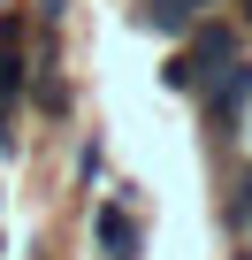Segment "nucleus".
<instances>
[{
	"label": "nucleus",
	"mask_w": 252,
	"mask_h": 260,
	"mask_svg": "<svg viewBox=\"0 0 252 260\" xmlns=\"http://www.w3.org/2000/svg\"><path fill=\"white\" fill-rule=\"evenodd\" d=\"M244 23L237 16H199V31L184 39V46H168V61H161V92H184V100H199L229 61H244Z\"/></svg>",
	"instance_id": "1"
},
{
	"label": "nucleus",
	"mask_w": 252,
	"mask_h": 260,
	"mask_svg": "<svg viewBox=\"0 0 252 260\" xmlns=\"http://www.w3.org/2000/svg\"><path fill=\"white\" fill-rule=\"evenodd\" d=\"M191 107H199V130H206L214 146H237L244 130H252V54H244V61H229V69L191 100Z\"/></svg>",
	"instance_id": "2"
},
{
	"label": "nucleus",
	"mask_w": 252,
	"mask_h": 260,
	"mask_svg": "<svg viewBox=\"0 0 252 260\" xmlns=\"http://www.w3.org/2000/svg\"><path fill=\"white\" fill-rule=\"evenodd\" d=\"M92 260H138L146 252V214H138V184H115L107 199H92Z\"/></svg>",
	"instance_id": "3"
},
{
	"label": "nucleus",
	"mask_w": 252,
	"mask_h": 260,
	"mask_svg": "<svg viewBox=\"0 0 252 260\" xmlns=\"http://www.w3.org/2000/svg\"><path fill=\"white\" fill-rule=\"evenodd\" d=\"M214 214H222L229 237H252V153L222 169V199H214Z\"/></svg>",
	"instance_id": "4"
},
{
	"label": "nucleus",
	"mask_w": 252,
	"mask_h": 260,
	"mask_svg": "<svg viewBox=\"0 0 252 260\" xmlns=\"http://www.w3.org/2000/svg\"><path fill=\"white\" fill-rule=\"evenodd\" d=\"M138 31H153V39L184 46V39L199 31V8H191V0H138Z\"/></svg>",
	"instance_id": "5"
},
{
	"label": "nucleus",
	"mask_w": 252,
	"mask_h": 260,
	"mask_svg": "<svg viewBox=\"0 0 252 260\" xmlns=\"http://www.w3.org/2000/svg\"><path fill=\"white\" fill-rule=\"evenodd\" d=\"M99 176H107V146H99V138H84V146H77V191H92Z\"/></svg>",
	"instance_id": "6"
},
{
	"label": "nucleus",
	"mask_w": 252,
	"mask_h": 260,
	"mask_svg": "<svg viewBox=\"0 0 252 260\" xmlns=\"http://www.w3.org/2000/svg\"><path fill=\"white\" fill-rule=\"evenodd\" d=\"M69 23V0H31V31H61Z\"/></svg>",
	"instance_id": "7"
},
{
	"label": "nucleus",
	"mask_w": 252,
	"mask_h": 260,
	"mask_svg": "<svg viewBox=\"0 0 252 260\" xmlns=\"http://www.w3.org/2000/svg\"><path fill=\"white\" fill-rule=\"evenodd\" d=\"M229 16H237V23H244V31H252V0H229Z\"/></svg>",
	"instance_id": "8"
},
{
	"label": "nucleus",
	"mask_w": 252,
	"mask_h": 260,
	"mask_svg": "<svg viewBox=\"0 0 252 260\" xmlns=\"http://www.w3.org/2000/svg\"><path fill=\"white\" fill-rule=\"evenodd\" d=\"M191 8H199V16H222V0H191Z\"/></svg>",
	"instance_id": "9"
},
{
	"label": "nucleus",
	"mask_w": 252,
	"mask_h": 260,
	"mask_svg": "<svg viewBox=\"0 0 252 260\" xmlns=\"http://www.w3.org/2000/svg\"><path fill=\"white\" fill-rule=\"evenodd\" d=\"M229 260H252V245H244V237H237V252H229Z\"/></svg>",
	"instance_id": "10"
},
{
	"label": "nucleus",
	"mask_w": 252,
	"mask_h": 260,
	"mask_svg": "<svg viewBox=\"0 0 252 260\" xmlns=\"http://www.w3.org/2000/svg\"><path fill=\"white\" fill-rule=\"evenodd\" d=\"M0 8H8V0H0Z\"/></svg>",
	"instance_id": "11"
}]
</instances>
